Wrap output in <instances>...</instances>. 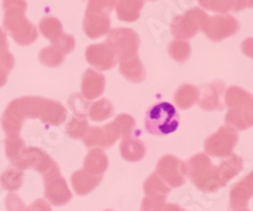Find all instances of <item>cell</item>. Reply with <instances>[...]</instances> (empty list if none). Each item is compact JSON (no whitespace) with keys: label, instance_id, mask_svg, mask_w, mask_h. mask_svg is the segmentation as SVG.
<instances>
[{"label":"cell","instance_id":"obj_35","mask_svg":"<svg viewBox=\"0 0 253 211\" xmlns=\"http://www.w3.org/2000/svg\"><path fill=\"white\" fill-rule=\"evenodd\" d=\"M87 130H89V124H87L86 118L74 116L66 124V133L71 138H84L86 136Z\"/></svg>","mask_w":253,"mask_h":211},{"label":"cell","instance_id":"obj_29","mask_svg":"<svg viewBox=\"0 0 253 211\" xmlns=\"http://www.w3.org/2000/svg\"><path fill=\"white\" fill-rule=\"evenodd\" d=\"M113 113H114V107L107 99H101L89 107V116L94 122H104L109 119Z\"/></svg>","mask_w":253,"mask_h":211},{"label":"cell","instance_id":"obj_10","mask_svg":"<svg viewBox=\"0 0 253 211\" xmlns=\"http://www.w3.org/2000/svg\"><path fill=\"white\" fill-rule=\"evenodd\" d=\"M85 57L91 66H94L96 70H101V71L112 70L119 61L115 52L108 46L107 42L91 44V46L87 47Z\"/></svg>","mask_w":253,"mask_h":211},{"label":"cell","instance_id":"obj_34","mask_svg":"<svg viewBox=\"0 0 253 211\" xmlns=\"http://www.w3.org/2000/svg\"><path fill=\"white\" fill-rule=\"evenodd\" d=\"M169 55L177 62H185L187 58L190 57V52H191V47L187 41H182V39H173L170 44H169Z\"/></svg>","mask_w":253,"mask_h":211},{"label":"cell","instance_id":"obj_19","mask_svg":"<svg viewBox=\"0 0 253 211\" xmlns=\"http://www.w3.org/2000/svg\"><path fill=\"white\" fill-rule=\"evenodd\" d=\"M121 154L126 161L138 162L146 156V145L138 138L126 136L122 138Z\"/></svg>","mask_w":253,"mask_h":211},{"label":"cell","instance_id":"obj_27","mask_svg":"<svg viewBox=\"0 0 253 211\" xmlns=\"http://www.w3.org/2000/svg\"><path fill=\"white\" fill-rule=\"evenodd\" d=\"M38 28H40L41 33H42V35H43L48 41H51L52 43H55L58 38L63 35L62 24H61V22L58 21L57 18H53V17L43 18V19L40 22Z\"/></svg>","mask_w":253,"mask_h":211},{"label":"cell","instance_id":"obj_37","mask_svg":"<svg viewBox=\"0 0 253 211\" xmlns=\"http://www.w3.org/2000/svg\"><path fill=\"white\" fill-rule=\"evenodd\" d=\"M115 0H89L86 12L96 15L109 17L110 12L114 9Z\"/></svg>","mask_w":253,"mask_h":211},{"label":"cell","instance_id":"obj_3","mask_svg":"<svg viewBox=\"0 0 253 211\" xmlns=\"http://www.w3.org/2000/svg\"><path fill=\"white\" fill-rule=\"evenodd\" d=\"M146 129L153 136L173 133L178 127V113L170 103H160L150 109L146 115Z\"/></svg>","mask_w":253,"mask_h":211},{"label":"cell","instance_id":"obj_25","mask_svg":"<svg viewBox=\"0 0 253 211\" xmlns=\"http://www.w3.org/2000/svg\"><path fill=\"white\" fill-rule=\"evenodd\" d=\"M242 168H243V162H242L241 157L236 156V154H230L227 159H224L216 167V172H218L221 183L225 185L229 179H232L241 172Z\"/></svg>","mask_w":253,"mask_h":211},{"label":"cell","instance_id":"obj_31","mask_svg":"<svg viewBox=\"0 0 253 211\" xmlns=\"http://www.w3.org/2000/svg\"><path fill=\"white\" fill-rule=\"evenodd\" d=\"M23 183V171L18 168H9L0 177V185L6 191H17Z\"/></svg>","mask_w":253,"mask_h":211},{"label":"cell","instance_id":"obj_21","mask_svg":"<svg viewBox=\"0 0 253 211\" xmlns=\"http://www.w3.org/2000/svg\"><path fill=\"white\" fill-rule=\"evenodd\" d=\"M144 0H115L114 9L122 22H135L139 18Z\"/></svg>","mask_w":253,"mask_h":211},{"label":"cell","instance_id":"obj_30","mask_svg":"<svg viewBox=\"0 0 253 211\" xmlns=\"http://www.w3.org/2000/svg\"><path fill=\"white\" fill-rule=\"evenodd\" d=\"M23 120L24 119L19 114L15 113L10 106H8L5 113L1 116V125H3L4 132L8 136L9 134H18L22 125H23Z\"/></svg>","mask_w":253,"mask_h":211},{"label":"cell","instance_id":"obj_44","mask_svg":"<svg viewBox=\"0 0 253 211\" xmlns=\"http://www.w3.org/2000/svg\"><path fill=\"white\" fill-rule=\"evenodd\" d=\"M24 211H52V209L47 201L40 199V200H36L33 204H31V205H29Z\"/></svg>","mask_w":253,"mask_h":211},{"label":"cell","instance_id":"obj_8","mask_svg":"<svg viewBox=\"0 0 253 211\" xmlns=\"http://www.w3.org/2000/svg\"><path fill=\"white\" fill-rule=\"evenodd\" d=\"M239 28L238 22L230 15H214L208 17L203 24L202 31L211 41H221L233 35Z\"/></svg>","mask_w":253,"mask_h":211},{"label":"cell","instance_id":"obj_24","mask_svg":"<svg viewBox=\"0 0 253 211\" xmlns=\"http://www.w3.org/2000/svg\"><path fill=\"white\" fill-rule=\"evenodd\" d=\"M119 71H121L122 75H123L128 81L142 82L144 78H146L144 67L137 56L121 61V64H119Z\"/></svg>","mask_w":253,"mask_h":211},{"label":"cell","instance_id":"obj_26","mask_svg":"<svg viewBox=\"0 0 253 211\" xmlns=\"http://www.w3.org/2000/svg\"><path fill=\"white\" fill-rule=\"evenodd\" d=\"M199 94H200V91H199L198 87L189 84L181 85L175 93L176 105L180 109H189L198 103Z\"/></svg>","mask_w":253,"mask_h":211},{"label":"cell","instance_id":"obj_22","mask_svg":"<svg viewBox=\"0 0 253 211\" xmlns=\"http://www.w3.org/2000/svg\"><path fill=\"white\" fill-rule=\"evenodd\" d=\"M67 110L65 109L62 104L55 102V100H49L46 99L44 106L42 109L40 118L43 123L51 125H60L66 120Z\"/></svg>","mask_w":253,"mask_h":211},{"label":"cell","instance_id":"obj_15","mask_svg":"<svg viewBox=\"0 0 253 211\" xmlns=\"http://www.w3.org/2000/svg\"><path fill=\"white\" fill-rule=\"evenodd\" d=\"M46 99L40 96H26L13 100L8 106L17 111L22 118H40L44 106Z\"/></svg>","mask_w":253,"mask_h":211},{"label":"cell","instance_id":"obj_6","mask_svg":"<svg viewBox=\"0 0 253 211\" xmlns=\"http://www.w3.org/2000/svg\"><path fill=\"white\" fill-rule=\"evenodd\" d=\"M238 142V133L234 128L224 125L205 141V152L211 157H228Z\"/></svg>","mask_w":253,"mask_h":211},{"label":"cell","instance_id":"obj_36","mask_svg":"<svg viewBox=\"0 0 253 211\" xmlns=\"http://www.w3.org/2000/svg\"><path fill=\"white\" fill-rule=\"evenodd\" d=\"M5 153L10 162H13L24 149L23 139L20 138L18 134H9L8 138L5 139Z\"/></svg>","mask_w":253,"mask_h":211},{"label":"cell","instance_id":"obj_42","mask_svg":"<svg viewBox=\"0 0 253 211\" xmlns=\"http://www.w3.org/2000/svg\"><path fill=\"white\" fill-rule=\"evenodd\" d=\"M70 107L74 110V114L75 116H81V118H86L87 110H89V106H87L86 100H83L80 98V95L75 94L70 98Z\"/></svg>","mask_w":253,"mask_h":211},{"label":"cell","instance_id":"obj_41","mask_svg":"<svg viewBox=\"0 0 253 211\" xmlns=\"http://www.w3.org/2000/svg\"><path fill=\"white\" fill-rule=\"evenodd\" d=\"M14 66V57L9 52L0 56V87L6 84V78L10 70Z\"/></svg>","mask_w":253,"mask_h":211},{"label":"cell","instance_id":"obj_17","mask_svg":"<svg viewBox=\"0 0 253 211\" xmlns=\"http://www.w3.org/2000/svg\"><path fill=\"white\" fill-rule=\"evenodd\" d=\"M253 196V171L248 176L236 183L230 191L229 209L246 208L247 201Z\"/></svg>","mask_w":253,"mask_h":211},{"label":"cell","instance_id":"obj_4","mask_svg":"<svg viewBox=\"0 0 253 211\" xmlns=\"http://www.w3.org/2000/svg\"><path fill=\"white\" fill-rule=\"evenodd\" d=\"M107 43L114 51L119 61H123L137 56L139 38L133 29L115 28L108 35Z\"/></svg>","mask_w":253,"mask_h":211},{"label":"cell","instance_id":"obj_11","mask_svg":"<svg viewBox=\"0 0 253 211\" xmlns=\"http://www.w3.org/2000/svg\"><path fill=\"white\" fill-rule=\"evenodd\" d=\"M44 196L52 205L62 206L71 200L72 194L69 190L66 179L61 175L44 179Z\"/></svg>","mask_w":253,"mask_h":211},{"label":"cell","instance_id":"obj_39","mask_svg":"<svg viewBox=\"0 0 253 211\" xmlns=\"http://www.w3.org/2000/svg\"><path fill=\"white\" fill-rule=\"evenodd\" d=\"M200 6L211 12L227 13L234 8V0H203Z\"/></svg>","mask_w":253,"mask_h":211},{"label":"cell","instance_id":"obj_47","mask_svg":"<svg viewBox=\"0 0 253 211\" xmlns=\"http://www.w3.org/2000/svg\"><path fill=\"white\" fill-rule=\"evenodd\" d=\"M162 211H185V210L181 208V206L176 205V204H167V205H165L164 210Z\"/></svg>","mask_w":253,"mask_h":211},{"label":"cell","instance_id":"obj_13","mask_svg":"<svg viewBox=\"0 0 253 211\" xmlns=\"http://www.w3.org/2000/svg\"><path fill=\"white\" fill-rule=\"evenodd\" d=\"M227 125L238 130L253 127V96H251L243 105L236 109H229L225 115Z\"/></svg>","mask_w":253,"mask_h":211},{"label":"cell","instance_id":"obj_33","mask_svg":"<svg viewBox=\"0 0 253 211\" xmlns=\"http://www.w3.org/2000/svg\"><path fill=\"white\" fill-rule=\"evenodd\" d=\"M251 96H252L251 94H248L241 87L230 86L225 93V105L229 109H236V107H239L241 105L245 104Z\"/></svg>","mask_w":253,"mask_h":211},{"label":"cell","instance_id":"obj_5","mask_svg":"<svg viewBox=\"0 0 253 211\" xmlns=\"http://www.w3.org/2000/svg\"><path fill=\"white\" fill-rule=\"evenodd\" d=\"M208 18L207 13L200 8H191L186 13L178 15L172 21L171 32L176 39H190L199 31H202L203 24Z\"/></svg>","mask_w":253,"mask_h":211},{"label":"cell","instance_id":"obj_14","mask_svg":"<svg viewBox=\"0 0 253 211\" xmlns=\"http://www.w3.org/2000/svg\"><path fill=\"white\" fill-rule=\"evenodd\" d=\"M105 77L100 72L92 69H87L83 76L81 94L86 100H95L104 93Z\"/></svg>","mask_w":253,"mask_h":211},{"label":"cell","instance_id":"obj_12","mask_svg":"<svg viewBox=\"0 0 253 211\" xmlns=\"http://www.w3.org/2000/svg\"><path fill=\"white\" fill-rule=\"evenodd\" d=\"M134 128V120L130 115L121 114L117 116L114 122L103 127L104 137H105V148L112 147L119 138L129 136Z\"/></svg>","mask_w":253,"mask_h":211},{"label":"cell","instance_id":"obj_20","mask_svg":"<svg viewBox=\"0 0 253 211\" xmlns=\"http://www.w3.org/2000/svg\"><path fill=\"white\" fill-rule=\"evenodd\" d=\"M103 176H94L85 170L76 171L71 176L72 187L78 195L90 194L100 183Z\"/></svg>","mask_w":253,"mask_h":211},{"label":"cell","instance_id":"obj_9","mask_svg":"<svg viewBox=\"0 0 253 211\" xmlns=\"http://www.w3.org/2000/svg\"><path fill=\"white\" fill-rule=\"evenodd\" d=\"M156 174L164 179L169 187H178L185 182V163L175 156H164L158 162Z\"/></svg>","mask_w":253,"mask_h":211},{"label":"cell","instance_id":"obj_38","mask_svg":"<svg viewBox=\"0 0 253 211\" xmlns=\"http://www.w3.org/2000/svg\"><path fill=\"white\" fill-rule=\"evenodd\" d=\"M84 144L89 148H105V137H104L103 127L89 128L86 136L84 137Z\"/></svg>","mask_w":253,"mask_h":211},{"label":"cell","instance_id":"obj_46","mask_svg":"<svg viewBox=\"0 0 253 211\" xmlns=\"http://www.w3.org/2000/svg\"><path fill=\"white\" fill-rule=\"evenodd\" d=\"M242 49H243L245 55L250 56V57H253V38H250V39L243 42V44H242Z\"/></svg>","mask_w":253,"mask_h":211},{"label":"cell","instance_id":"obj_23","mask_svg":"<svg viewBox=\"0 0 253 211\" xmlns=\"http://www.w3.org/2000/svg\"><path fill=\"white\" fill-rule=\"evenodd\" d=\"M84 170L94 175V176H103L108 168V157L100 148H95L87 153L84 159Z\"/></svg>","mask_w":253,"mask_h":211},{"label":"cell","instance_id":"obj_7","mask_svg":"<svg viewBox=\"0 0 253 211\" xmlns=\"http://www.w3.org/2000/svg\"><path fill=\"white\" fill-rule=\"evenodd\" d=\"M12 163L15 166V168L20 171L33 168L42 175L47 174L49 168L55 165V162L46 152L36 147L24 148L22 153Z\"/></svg>","mask_w":253,"mask_h":211},{"label":"cell","instance_id":"obj_28","mask_svg":"<svg viewBox=\"0 0 253 211\" xmlns=\"http://www.w3.org/2000/svg\"><path fill=\"white\" fill-rule=\"evenodd\" d=\"M65 56H66V53L63 52V49L57 43H52V46L41 51L40 61L41 64L46 65L48 67H57L62 65Z\"/></svg>","mask_w":253,"mask_h":211},{"label":"cell","instance_id":"obj_1","mask_svg":"<svg viewBox=\"0 0 253 211\" xmlns=\"http://www.w3.org/2000/svg\"><path fill=\"white\" fill-rule=\"evenodd\" d=\"M4 28L19 46H28L37 39L36 26L24 15L27 3L24 0H3Z\"/></svg>","mask_w":253,"mask_h":211},{"label":"cell","instance_id":"obj_45","mask_svg":"<svg viewBox=\"0 0 253 211\" xmlns=\"http://www.w3.org/2000/svg\"><path fill=\"white\" fill-rule=\"evenodd\" d=\"M8 52V41H6V35L4 31L0 28V56Z\"/></svg>","mask_w":253,"mask_h":211},{"label":"cell","instance_id":"obj_40","mask_svg":"<svg viewBox=\"0 0 253 211\" xmlns=\"http://www.w3.org/2000/svg\"><path fill=\"white\" fill-rule=\"evenodd\" d=\"M165 200L166 196L164 195H146L142 201L141 211H162L166 205Z\"/></svg>","mask_w":253,"mask_h":211},{"label":"cell","instance_id":"obj_16","mask_svg":"<svg viewBox=\"0 0 253 211\" xmlns=\"http://www.w3.org/2000/svg\"><path fill=\"white\" fill-rule=\"evenodd\" d=\"M224 82L223 81H214L211 84L207 85L203 90L202 98L199 99V105L204 110H221L223 104H221V95L224 91Z\"/></svg>","mask_w":253,"mask_h":211},{"label":"cell","instance_id":"obj_32","mask_svg":"<svg viewBox=\"0 0 253 211\" xmlns=\"http://www.w3.org/2000/svg\"><path fill=\"white\" fill-rule=\"evenodd\" d=\"M143 188L146 195H164L166 196L170 192V187L156 172L146 179Z\"/></svg>","mask_w":253,"mask_h":211},{"label":"cell","instance_id":"obj_48","mask_svg":"<svg viewBox=\"0 0 253 211\" xmlns=\"http://www.w3.org/2000/svg\"><path fill=\"white\" fill-rule=\"evenodd\" d=\"M104 211H113V210H104Z\"/></svg>","mask_w":253,"mask_h":211},{"label":"cell","instance_id":"obj_18","mask_svg":"<svg viewBox=\"0 0 253 211\" xmlns=\"http://www.w3.org/2000/svg\"><path fill=\"white\" fill-rule=\"evenodd\" d=\"M84 32L91 39H96L107 35L110 31V18L85 13L84 18Z\"/></svg>","mask_w":253,"mask_h":211},{"label":"cell","instance_id":"obj_43","mask_svg":"<svg viewBox=\"0 0 253 211\" xmlns=\"http://www.w3.org/2000/svg\"><path fill=\"white\" fill-rule=\"evenodd\" d=\"M5 208L8 211H24L26 206L17 194H9L5 199Z\"/></svg>","mask_w":253,"mask_h":211},{"label":"cell","instance_id":"obj_49","mask_svg":"<svg viewBox=\"0 0 253 211\" xmlns=\"http://www.w3.org/2000/svg\"><path fill=\"white\" fill-rule=\"evenodd\" d=\"M200 1H203V0H199V3H200Z\"/></svg>","mask_w":253,"mask_h":211},{"label":"cell","instance_id":"obj_2","mask_svg":"<svg viewBox=\"0 0 253 211\" xmlns=\"http://www.w3.org/2000/svg\"><path fill=\"white\" fill-rule=\"evenodd\" d=\"M185 175L204 192H215L224 186L219 179L216 167L204 153L191 157L185 163Z\"/></svg>","mask_w":253,"mask_h":211}]
</instances>
